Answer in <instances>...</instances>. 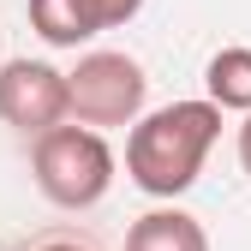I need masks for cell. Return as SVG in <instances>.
Masks as SVG:
<instances>
[{
    "mask_svg": "<svg viewBox=\"0 0 251 251\" xmlns=\"http://www.w3.org/2000/svg\"><path fill=\"white\" fill-rule=\"evenodd\" d=\"M203 84H209V102H222L233 114H251V48H222L203 66Z\"/></svg>",
    "mask_w": 251,
    "mask_h": 251,
    "instance_id": "7",
    "label": "cell"
},
{
    "mask_svg": "<svg viewBox=\"0 0 251 251\" xmlns=\"http://www.w3.org/2000/svg\"><path fill=\"white\" fill-rule=\"evenodd\" d=\"M126 251H209V233L198 215H185V209H150L132 222V233H126Z\"/></svg>",
    "mask_w": 251,
    "mask_h": 251,
    "instance_id": "6",
    "label": "cell"
},
{
    "mask_svg": "<svg viewBox=\"0 0 251 251\" xmlns=\"http://www.w3.org/2000/svg\"><path fill=\"white\" fill-rule=\"evenodd\" d=\"M36 251H90V245H84V239H42Z\"/></svg>",
    "mask_w": 251,
    "mask_h": 251,
    "instance_id": "9",
    "label": "cell"
},
{
    "mask_svg": "<svg viewBox=\"0 0 251 251\" xmlns=\"http://www.w3.org/2000/svg\"><path fill=\"white\" fill-rule=\"evenodd\" d=\"M30 168H36V185L42 198L60 203V209H96L114 185V150L96 126H48L36 138V155H30Z\"/></svg>",
    "mask_w": 251,
    "mask_h": 251,
    "instance_id": "2",
    "label": "cell"
},
{
    "mask_svg": "<svg viewBox=\"0 0 251 251\" xmlns=\"http://www.w3.org/2000/svg\"><path fill=\"white\" fill-rule=\"evenodd\" d=\"M239 168L251 174V114H245V126H239Z\"/></svg>",
    "mask_w": 251,
    "mask_h": 251,
    "instance_id": "8",
    "label": "cell"
},
{
    "mask_svg": "<svg viewBox=\"0 0 251 251\" xmlns=\"http://www.w3.org/2000/svg\"><path fill=\"white\" fill-rule=\"evenodd\" d=\"M215 138H222V102H168L155 114H138L126 138V174L150 198H179L198 185Z\"/></svg>",
    "mask_w": 251,
    "mask_h": 251,
    "instance_id": "1",
    "label": "cell"
},
{
    "mask_svg": "<svg viewBox=\"0 0 251 251\" xmlns=\"http://www.w3.org/2000/svg\"><path fill=\"white\" fill-rule=\"evenodd\" d=\"M66 84H72V120H84V126H132L144 114V96H150L144 66L120 48L84 54L66 72Z\"/></svg>",
    "mask_w": 251,
    "mask_h": 251,
    "instance_id": "3",
    "label": "cell"
},
{
    "mask_svg": "<svg viewBox=\"0 0 251 251\" xmlns=\"http://www.w3.org/2000/svg\"><path fill=\"white\" fill-rule=\"evenodd\" d=\"M72 114V84L66 72H54L48 60H6L0 66V120L12 132L42 138L48 126H60Z\"/></svg>",
    "mask_w": 251,
    "mask_h": 251,
    "instance_id": "4",
    "label": "cell"
},
{
    "mask_svg": "<svg viewBox=\"0 0 251 251\" xmlns=\"http://www.w3.org/2000/svg\"><path fill=\"white\" fill-rule=\"evenodd\" d=\"M138 12H144V0H30V30L54 48H78Z\"/></svg>",
    "mask_w": 251,
    "mask_h": 251,
    "instance_id": "5",
    "label": "cell"
}]
</instances>
